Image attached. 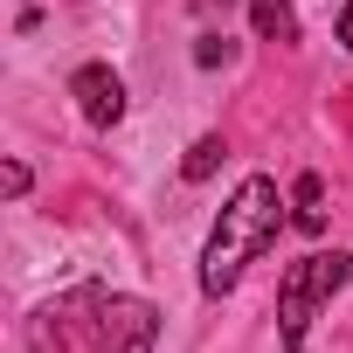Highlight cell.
<instances>
[{
    "label": "cell",
    "mask_w": 353,
    "mask_h": 353,
    "mask_svg": "<svg viewBox=\"0 0 353 353\" xmlns=\"http://www.w3.org/2000/svg\"><path fill=\"white\" fill-rule=\"evenodd\" d=\"M353 284V250H312L284 270L277 284V332H284V353H305V325L319 319L325 298H339Z\"/></svg>",
    "instance_id": "cell-3"
},
{
    "label": "cell",
    "mask_w": 353,
    "mask_h": 353,
    "mask_svg": "<svg viewBox=\"0 0 353 353\" xmlns=\"http://www.w3.org/2000/svg\"><path fill=\"white\" fill-rule=\"evenodd\" d=\"M222 152H229V145H222V132L194 139V145H188V159H181V181H208V173L222 166Z\"/></svg>",
    "instance_id": "cell-7"
},
{
    "label": "cell",
    "mask_w": 353,
    "mask_h": 353,
    "mask_svg": "<svg viewBox=\"0 0 353 353\" xmlns=\"http://www.w3.org/2000/svg\"><path fill=\"white\" fill-rule=\"evenodd\" d=\"M229 56H236L229 35H201V42H194V63H201V70H215V63H229Z\"/></svg>",
    "instance_id": "cell-8"
},
{
    "label": "cell",
    "mask_w": 353,
    "mask_h": 353,
    "mask_svg": "<svg viewBox=\"0 0 353 353\" xmlns=\"http://www.w3.org/2000/svg\"><path fill=\"white\" fill-rule=\"evenodd\" d=\"M0 188L21 201V194H28V166H21V159H8V166H0Z\"/></svg>",
    "instance_id": "cell-9"
},
{
    "label": "cell",
    "mask_w": 353,
    "mask_h": 353,
    "mask_svg": "<svg viewBox=\"0 0 353 353\" xmlns=\"http://www.w3.org/2000/svg\"><path fill=\"white\" fill-rule=\"evenodd\" d=\"M70 97H77V111H83L97 132H111V125L125 118V83H118L111 63H83V70L70 77Z\"/></svg>",
    "instance_id": "cell-4"
},
{
    "label": "cell",
    "mask_w": 353,
    "mask_h": 353,
    "mask_svg": "<svg viewBox=\"0 0 353 353\" xmlns=\"http://www.w3.org/2000/svg\"><path fill=\"white\" fill-rule=\"evenodd\" d=\"M319 194H325V188H319V173H298V188H291L298 215H291V222H298L305 236H319V229H325V208H319Z\"/></svg>",
    "instance_id": "cell-6"
},
{
    "label": "cell",
    "mask_w": 353,
    "mask_h": 353,
    "mask_svg": "<svg viewBox=\"0 0 353 353\" xmlns=\"http://www.w3.org/2000/svg\"><path fill=\"white\" fill-rule=\"evenodd\" d=\"M21 346L28 353H152L159 305L111 291V284H77V291H56L49 305L28 312Z\"/></svg>",
    "instance_id": "cell-1"
},
{
    "label": "cell",
    "mask_w": 353,
    "mask_h": 353,
    "mask_svg": "<svg viewBox=\"0 0 353 353\" xmlns=\"http://www.w3.org/2000/svg\"><path fill=\"white\" fill-rule=\"evenodd\" d=\"M284 229V194L270 173H250V181L222 201L215 229H208V250H201V298H229L243 284V270L277 243Z\"/></svg>",
    "instance_id": "cell-2"
},
{
    "label": "cell",
    "mask_w": 353,
    "mask_h": 353,
    "mask_svg": "<svg viewBox=\"0 0 353 353\" xmlns=\"http://www.w3.org/2000/svg\"><path fill=\"white\" fill-rule=\"evenodd\" d=\"M339 42L353 49V0H346V8H339Z\"/></svg>",
    "instance_id": "cell-10"
},
{
    "label": "cell",
    "mask_w": 353,
    "mask_h": 353,
    "mask_svg": "<svg viewBox=\"0 0 353 353\" xmlns=\"http://www.w3.org/2000/svg\"><path fill=\"white\" fill-rule=\"evenodd\" d=\"M250 28L263 42H298V0H250Z\"/></svg>",
    "instance_id": "cell-5"
}]
</instances>
